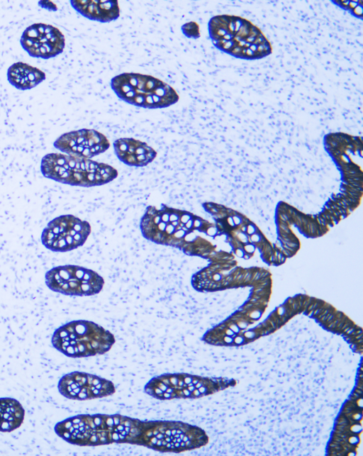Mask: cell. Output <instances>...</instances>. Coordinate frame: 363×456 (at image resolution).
Wrapping results in <instances>:
<instances>
[{
  "label": "cell",
  "instance_id": "8d00e7d4",
  "mask_svg": "<svg viewBox=\"0 0 363 456\" xmlns=\"http://www.w3.org/2000/svg\"><path fill=\"white\" fill-rule=\"evenodd\" d=\"M351 395H352V396H354V397H356V398H358V399H362V395L359 394H357V392H355V391H354L353 393H352V394H351Z\"/></svg>",
  "mask_w": 363,
  "mask_h": 456
},
{
  "label": "cell",
  "instance_id": "5b68a950",
  "mask_svg": "<svg viewBox=\"0 0 363 456\" xmlns=\"http://www.w3.org/2000/svg\"><path fill=\"white\" fill-rule=\"evenodd\" d=\"M40 172L48 179L82 187L106 184L118 174L116 169L106 163L57 152L43 157Z\"/></svg>",
  "mask_w": 363,
  "mask_h": 456
},
{
  "label": "cell",
  "instance_id": "7402d4cb",
  "mask_svg": "<svg viewBox=\"0 0 363 456\" xmlns=\"http://www.w3.org/2000/svg\"><path fill=\"white\" fill-rule=\"evenodd\" d=\"M243 335L246 339L249 340L250 341L260 337V335H258L255 330L244 332Z\"/></svg>",
  "mask_w": 363,
  "mask_h": 456
},
{
  "label": "cell",
  "instance_id": "5bb4252c",
  "mask_svg": "<svg viewBox=\"0 0 363 456\" xmlns=\"http://www.w3.org/2000/svg\"><path fill=\"white\" fill-rule=\"evenodd\" d=\"M118 159L130 167H143L151 163L157 152L146 143L133 138H121L113 143Z\"/></svg>",
  "mask_w": 363,
  "mask_h": 456
},
{
  "label": "cell",
  "instance_id": "4316f807",
  "mask_svg": "<svg viewBox=\"0 0 363 456\" xmlns=\"http://www.w3.org/2000/svg\"><path fill=\"white\" fill-rule=\"evenodd\" d=\"M225 345H230L233 343V338L231 336L224 335L221 339Z\"/></svg>",
  "mask_w": 363,
  "mask_h": 456
},
{
  "label": "cell",
  "instance_id": "d4e9b609",
  "mask_svg": "<svg viewBox=\"0 0 363 456\" xmlns=\"http://www.w3.org/2000/svg\"><path fill=\"white\" fill-rule=\"evenodd\" d=\"M347 441L349 443L357 446V444L359 442V438L357 435H352L348 438Z\"/></svg>",
  "mask_w": 363,
  "mask_h": 456
},
{
  "label": "cell",
  "instance_id": "ba28073f",
  "mask_svg": "<svg viewBox=\"0 0 363 456\" xmlns=\"http://www.w3.org/2000/svg\"><path fill=\"white\" fill-rule=\"evenodd\" d=\"M225 384L220 378H210L184 372L164 373L150 379L145 392L162 400L197 399L221 389Z\"/></svg>",
  "mask_w": 363,
  "mask_h": 456
},
{
  "label": "cell",
  "instance_id": "4dcf8cb0",
  "mask_svg": "<svg viewBox=\"0 0 363 456\" xmlns=\"http://www.w3.org/2000/svg\"><path fill=\"white\" fill-rule=\"evenodd\" d=\"M280 252L286 257H289L293 256L294 254L292 253L291 252L281 248L279 249Z\"/></svg>",
  "mask_w": 363,
  "mask_h": 456
},
{
  "label": "cell",
  "instance_id": "2e32d148",
  "mask_svg": "<svg viewBox=\"0 0 363 456\" xmlns=\"http://www.w3.org/2000/svg\"><path fill=\"white\" fill-rule=\"evenodd\" d=\"M45 78L44 72L22 62L13 63L7 70L9 82L19 90L33 89Z\"/></svg>",
  "mask_w": 363,
  "mask_h": 456
},
{
  "label": "cell",
  "instance_id": "4fadbf2b",
  "mask_svg": "<svg viewBox=\"0 0 363 456\" xmlns=\"http://www.w3.org/2000/svg\"><path fill=\"white\" fill-rule=\"evenodd\" d=\"M62 153L86 159L106 152L110 143L105 135L94 129L82 128L65 133L53 143Z\"/></svg>",
  "mask_w": 363,
  "mask_h": 456
},
{
  "label": "cell",
  "instance_id": "1f68e13d",
  "mask_svg": "<svg viewBox=\"0 0 363 456\" xmlns=\"http://www.w3.org/2000/svg\"><path fill=\"white\" fill-rule=\"evenodd\" d=\"M240 328L245 329L247 327L248 323L244 321H238L236 323Z\"/></svg>",
  "mask_w": 363,
  "mask_h": 456
},
{
  "label": "cell",
  "instance_id": "f546056e",
  "mask_svg": "<svg viewBox=\"0 0 363 456\" xmlns=\"http://www.w3.org/2000/svg\"><path fill=\"white\" fill-rule=\"evenodd\" d=\"M284 244L287 245L289 247L295 248L297 250H298L299 246H300L299 242H286Z\"/></svg>",
  "mask_w": 363,
  "mask_h": 456
},
{
  "label": "cell",
  "instance_id": "e575fe53",
  "mask_svg": "<svg viewBox=\"0 0 363 456\" xmlns=\"http://www.w3.org/2000/svg\"><path fill=\"white\" fill-rule=\"evenodd\" d=\"M266 321L270 324V326L274 328V330L278 328L277 324L270 317H269Z\"/></svg>",
  "mask_w": 363,
  "mask_h": 456
},
{
  "label": "cell",
  "instance_id": "44dd1931",
  "mask_svg": "<svg viewBox=\"0 0 363 456\" xmlns=\"http://www.w3.org/2000/svg\"><path fill=\"white\" fill-rule=\"evenodd\" d=\"M250 340L246 339L243 335H237L235 338H233V343L235 345H242L249 343Z\"/></svg>",
  "mask_w": 363,
  "mask_h": 456
},
{
  "label": "cell",
  "instance_id": "74e56055",
  "mask_svg": "<svg viewBox=\"0 0 363 456\" xmlns=\"http://www.w3.org/2000/svg\"><path fill=\"white\" fill-rule=\"evenodd\" d=\"M251 255H250V254H249V253L245 252V254H244V255H243V257H243L244 259H245V260H248V259H250V257H251Z\"/></svg>",
  "mask_w": 363,
  "mask_h": 456
},
{
  "label": "cell",
  "instance_id": "cb8c5ba5",
  "mask_svg": "<svg viewBox=\"0 0 363 456\" xmlns=\"http://www.w3.org/2000/svg\"><path fill=\"white\" fill-rule=\"evenodd\" d=\"M347 319H348V318L346 316L344 315L342 317V318L340 321V322L335 326V328L333 331H335L336 333H338L340 331V328L342 327V326L345 324V323L347 321Z\"/></svg>",
  "mask_w": 363,
  "mask_h": 456
},
{
  "label": "cell",
  "instance_id": "9c48e42d",
  "mask_svg": "<svg viewBox=\"0 0 363 456\" xmlns=\"http://www.w3.org/2000/svg\"><path fill=\"white\" fill-rule=\"evenodd\" d=\"M47 287L64 295L87 296L99 294L104 285V278L84 267L66 265L52 267L45 274Z\"/></svg>",
  "mask_w": 363,
  "mask_h": 456
},
{
  "label": "cell",
  "instance_id": "7a4b0ae2",
  "mask_svg": "<svg viewBox=\"0 0 363 456\" xmlns=\"http://www.w3.org/2000/svg\"><path fill=\"white\" fill-rule=\"evenodd\" d=\"M140 420L121 414H79L57 423L55 433L69 444L100 446L130 444Z\"/></svg>",
  "mask_w": 363,
  "mask_h": 456
},
{
  "label": "cell",
  "instance_id": "d590c367",
  "mask_svg": "<svg viewBox=\"0 0 363 456\" xmlns=\"http://www.w3.org/2000/svg\"><path fill=\"white\" fill-rule=\"evenodd\" d=\"M282 248L286 249V250H289V251H290V252H291L294 254H295L296 252V251H297L296 249L293 248L291 247H289V246H288L287 245H285V244H282Z\"/></svg>",
  "mask_w": 363,
  "mask_h": 456
},
{
  "label": "cell",
  "instance_id": "52a82bcc",
  "mask_svg": "<svg viewBox=\"0 0 363 456\" xmlns=\"http://www.w3.org/2000/svg\"><path fill=\"white\" fill-rule=\"evenodd\" d=\"M110 84L120 99L143 109L167 108L179 99L170 85L151 75L124 72L113 77Z\"/></svg>",
  "mask_w": 363,
  "mask_h": 456
},
{
  "label": "cell",
  "instance_id": "8992f818",
  "mask_svg": "<svg viewBox=\"0 0 363 456\" xmlns=\"http://www.w3.org/2000/svg\"><path fill=\"white\" fill-rule=\"evenodd\" d=\"M115 342L112 333L87 320L72 321L60 326L51 338L57 350L72 358L103 355L111 350Z\"/></svg>",
  "mask_w": 363,
  "mask_h": 456
},
{
  "label": "cell",
  "instance_id": "e0dca14e",
  "mask_svg": "<svg viewBox=\"0 0 363 456\" xmlns=\"http://www.w3.org/2000/svg\"><path fill=\"white\" fill-rule=\"evenodd\" d=\"M25 410L13 398H0V432L9 433L18 428L24 420Z\"/></svg>",
  "mask_w": 363,
  "mask_h": 456
},
{
  "label": "cell",
  "instance_id": "d6a6232c",
  "mask_svg": "<svg viewBox=\"0 0 363 456\" xmlns=\"http://www.w3.org/2000/svg\"><path fill=\"white\" fill-rule=\"evenodd\" d=\"M235 252L237 255V256H238L240 257H242L244 254H245V251H244L243 248H235Z\"/></svg>",
  "mask_w": 363,
  "mask_h": 456
},
{
  "label": "cell",
  "instance_id": "836d02e7",
  "mask_svg": "<svg viewBox=\"0 0 363 456\" xmlns=\"http://www.w3.org/2000/svg\"><path fill=\"white\" fill-rule=\"evenodd\" d=\"M223 332L224 333V334H225V335H228V336H231V337L235 334V333H234V332H233L230 328H228V327H227V328H225L223 330Z\"/></svg>",
  "mask_w": 363,
  "mask_h": 456
},
{
  "label": "cell",
  "instance_id": "6da1fadb",
  "mask_svg": "<svg viewBox=\"0 0 363 456\" xmlns=\"http://www.w3.org/2000/svg\"><path fill=\"white\" fill-rule=\"evenodd\" d=\"M212 225L191 212L162 204L159 208L148 206L145 208L140 229L143 236L154 243L177 248L188 255L202 257L211 244L198 233L207 235Z\"/></svg>",
  "mask_w": 363,
  "mask_h": 456
},
{
  "label": "cell",
  "instance_id": "8fae6325",
  "mask_svg": "<svg viewBox=\"0 0 363 456\" xmlns=\"http://www.w3.org/2000/svg\"><path fill=\"white\" fill-rule=\"evenodd\" d=\"M57 389L64 397L78 401L100 399L116 392L113 383L96 374L74 371L63 375Z\"/></svg>",
  "mask_w": 363,
  "mask_h": 456
},
{
  "label": "cell",
  "instance_id": "30bf717a",
  "mask_svg": "<svg viewBox=\"0 0 363 456\" xmlns=\"http://www.w3.org/2000/svg\"><path fill=\"white\" fill-rule=\"evenodd\" d=\"M91 229L86 221L72 214L61 215L47 224L40 239L47 249L65 252L82 246L90 235Z\"/></svg>",
  "mask_w": 363,
  "mask_h": 456
},
{
  "label": "cell",
  "instance_id": "d6986e66",
  "mask_svg": "<svg viewBox=\"0 0 363 456\" xmlns=\"http://www.w3.org/2000/svg\"><path fill=\"white\" fill-rule=\"evenodd\" d=\"M263 237H264V236H263V235L261 233V232H260V231H258V232H257V233H254V234L251 235L250 236H249V239H248V240H249V242H250V243L255 244V243H259V242L262 240V238Z\"/></svg>",
  "mask_w": 363,
  "mask_h": 456
},
{
  "label": "cell",
  "instance_id": "ab89813d",
  "mask_svg": "<svg viewBox=\"0 0 363 456\" xmlns=\"http://www.w3.org/2000/svg\"><path fill=\"white\" fill-rule=\"evenodd\" d=\"M294 297H292V298H290V299H288L287 303H288L289 305H291V304H293V302H294Z\"/></svg>",
  "mask_w": 363,
  "mask_h": 456
},
{
  "label": "cell",
  "instance_id": "ffe728a7",
  "mask_svg": "<svg viewBox=\"0 0 363 456\" xmlns=\"http://www.w3.org/2000/svg\"><path fill=\"white\" fill-rule=\"evenodd\" d=\"M259 231L258 228L252 222L247 225L246 233L248 236Z\"/></svg>",
  "mask_w": 363,
  "mask_h": 456
},
{
  "label": "cell",
  "instance_id": "484cf974",
  "mask_svg": "<svg viewBox=\"0 0 363 456\" xmlns=\"http://www.w3.org/2000/svg\"><path fill=\"white\" fill-rule=\"evenodd\" d=\"M336 310L335 308L332 307L331 310L330 312L325 316L324 317L321 318L318 321L321 323L322 324H324V323L327 321V319Z\"/></svg>",
  "mask_w": 363,
  "mask_h": 456
},
{
  "label": "cell",
  "instance_id": "f35d334b",
  "mask_svg": "<svg viewBox=\"0 0 363 456\" xmlns=\"http://www.w3.org/2000/svg\"><path fill=\"white\" fill-rule=\"evenodd\" d=\"M257 301H258V300H257V299H256L255 298H253V297H251V298L250 299V300H249V302H251V303H252V304H255V303H256V302H257Z\"/></svg>",
  "mask_w": 363,
  "mask_h": 456
},
{
  "label": "cell",
  "instance_id": "ac0fdd59",
  "mask_svg": "<svg viewBox=\"0 0 363 456\" xmlns=\"http://www.w3.org/2000/svg\"><path fill=\"white\" fill-rule=\"evenodd\" d=\"M182 33L189 38L197 39L200 37V30L198 23L190 21L184 23L181 27Z\"/></svg>",
  "mask_w": 363,
  "mask_h": 456
},
{
  "label": "cell",
  "instance_id": "60d3db41",
  "mask_svg": "<svg viewBox=\"0 0 363 456\" xmlns=\"http://www.w3.org/2000/svg\"><path fill=\"white\" fill-rule=\"evenodd\" d=\"M354 391L357 392L359 394L362 395V390H361V389H359L356 388Z\"/></svg>",
  "mask_w": 363,
  "mask_h": 456
},
{
  "label": "cell",
  "instance_id": "83f0119b",
  "mask_svg": "<svg viewBox=\"0 0 363 456\" xmlns=\"http://www.w3.org/2000/svg\"><path fill=\"white\" fill-rule=\"evenodd\" d=\"M359 328L360 327L354 323L352 328L345 334V338H348L351 335V333H352L355 330L359 329Z\"/></svg>",
  "mask_w": 363,
  "mask_h": 456
},
{
  "label": "cell",
  "instance_id": "9a60e30c",
  "mask_svg": "<svg viewBox=\"0 0 363 456\" xmlns=\"http://www.w3.org/2000/svg\"><path fill=\"white\" fill-rule=\"evenodd\" d=\"M70 4L84 17L101 23L115 21L120 16L117 1L72 0Z\"/></svg>",
  "mask_w": 363,
  "mask_h": 456
},
{
  "label": "cell",
  "instance_id": "3957f363",
  "mask_svg": "<svg viewBox=\"0 0 363 456\" xmlns=\"http://www.w3.org/2000/svg\"><path fill=\"white\" fill-rule=\"evenodd\" d=\"M213 45L235 58L254 60L272 52V45L261 30L238 16L217 15L208 23Z\"/></svg>",
  "mask_w": 363,
  "mask_h": 456
},
{
  "label": "cell",
  "instance_id": "7c38bea8",
  "mask_svg": "<svg viewBox=\"0 0 363 456\" xmlns=\"http://www.w3.org/2000/svg\"><path fill=\"white\" fill-rule=\"evenodd\" d=\"M20 43L27 53L35 58L48 60L62 53L65 46L63 33L46 23H33L23 32Z\"/></svg>",
  "mask_w": 363,
  "mask_h": 456
},
{
  "label": "cell",
  "instance_id": "f1b7e54d",
  "mask_svg": "<svg viewBox=\"0 0 363 456\" xmlns=\"http://www.w3.org/2000/svg\"><path fill=\"white\" fill-rule=\"evenodd\" d=\"M332 307H333L332 306H330V307H328V308H325V310H324L321 313H320V314L316 317V318L318 319V321H319L321 318H323V317H324L325 316H326V315L330 312V311L331 310Z\"/></svg>",
  "mask_w": 363,
  "mask_h": 456
},
{
  "label": "cell",
  "instance_id": "603a6c76",
  "mask_svg": "<svg viewBox=\"0 0 363 456\" xmlns=\"http://www.w3.org/2000/svg\"><path fill=\"white\" fill-rule=\"evenodd\" d=\"M255 248L256 247L253 243H247L246 244H244L242 248H243L245 252H247V253H249V254L252 255L255 252Z\"/></svg>",
  "mask_w": 363,
  "mask_h": 456
},
{
  "label": "cell",
  "instance_id": "277c9868",
  "mask_svg": "<svg viewBox=\"0 0 363 456\" xmlns=\"http://www.w3.org/2000/svg\"><path fill=\"white\" fill-rule=\"evenodd\" d=\"M208 441L201 428L181 421H141L130 444L160 452L180 453L199 448Z\"/></svg>",
  "mask_w": 363,
  "mask_h": 456
}]
</instances>
